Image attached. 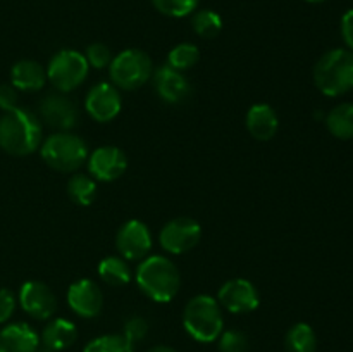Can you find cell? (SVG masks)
Here are the masks:
<instances>
[{
	"mask_svg": "<svg viewBox=\"0 0 353 352\" xmlns=\"http://www.w3.org/2000/svg\"><path fill=\"white\" fill-rule=\"evenodd\" d=\"M19 304L26 314L38 321L50 320L57 311V299L50 286L38 280L23 283L19 290Z\"/></svg>",
	"mask_w": 353,
	"mask_h": 352,
	"instance_id": "cell-13",
	"label": "cell"
},
{
	"mask_svg": "<svg viewBox=\"0 0 353 352\" xmlns=\"http://www.w3.org/2000/svg\"><path fill=\"white\" fill-rule=\"evenodd\" d=\"M314 83L326 97H340L353 90V52L327 50L314 66Z\"/></svg>",
	"mask_w": 353,
	"mask_h": 352,
	"instance_id": "cell-3",
	"label": "cell"
},
{
	"mask_svg": "<svg viewBox=\"0 0 353 352\" xmlns=\"http://www.w3.org/2000/svg\"><path fill=\"white\" fill-rule=\"evenodd\" d=\"M147 331H148L147 321L140 316H133L126 321V324H124L123 335L131 342V344H137V342L143 340Z\"/></svg>",
	"mask_w": 353,
	"mask_h": 352,
	"instance_id": "cell-31",
	"label": "cell"
},
{
	"mask_svg": "<svg viewBox=\"0 0 353 352\" xmlns=\"http://www.w3.org/2000/svg\"><path fill=\"white\" fill-rule=\"evenodd\" d=\"M41 138L43 126L33 110L16 107L0 117V148L7 154L16 157L33 154L40 148Z\"/></svg>",
	"mask_w": 353,
	"mask_h": 352,
	"instance_id": "cell-1",
	"label": "cell"
},
{
	"mask_svg": "<svg viewBox=\"0 0 353 352\" xmlns=\"http://www.w3.org/2000/svg\"><path fill=\"white\" fill-rule=\"evenodd\" d=\"M90 71L85 54L72 48L59 50L50 59L47 68V81L54 86L57 92L69 93L83 85Z\"/></svg>",
	"mask_w": 353,
	"mask_h": 352,
	"instance_id": "cell-7",
	"label": "cell"
},
{
	"mask_svg": "<svg viewBox=\"0 0 353 352\" xmlns=\"http://www.w3.org/2000/svg\"><path fill=\"white\" fill-rule=\"evenodd\" d=\"M200 61V50L196 45L193 43H179L174 48H171L168 55V66L176 69V71L183 72L188 69L195 68L196 62Z\"/></svg>",
	"mask_w": 353,
	"mask_h": 352,
	"instance_id": "cell-26",
	"label": "cell"
},
{
	"mask_svg": "<svg viewBox=\"0 0 353 352\" xmlns=\"http://www.w3.org/2000/svg\"><path fill=\"white\" fill-rule=\"evenodd\" d=\"M305 2H310V3H321V2H326V0H305Z\"/></svg>",
	"mask_w": 353,
	"mask_h": 352,
	"instance_id": "cell-36",
	"label": "cell"
},
{
	"mask_svg": "<svg viewBox=\"0 0 353 352\" xmlns=\"http://www.w3.org/2000/svg\"><path fill=\"white\" fill-rule=\"evenodd\" d=\"M341 37H343L348 50L353 52V9L347 10L341 17Z\"/></svg>",
	"mask_w": 353,
	"mask_h": 352,
	"instance_id": "cell-34",
	"label": "cell"
},
{
	"mask_svg": "<svg viewBox=\"0 0 353 352\" xmlns=\"http://www.w3.org/2000/svg\"><path fill=\"white\" fill-rule=\"evenodd\" d=\"M68 195L78 206H90L97 197V183L92 176L74 173L68 179Z\"/></svg>",
	"mask_w": 353,
	"mask_h": 352,
	"instance_id": "cell-24",
	"label": "cell"
},
{
	"mask_svg": "<svg viewBox=\"0 0 353 352\" xmlns=\"http://www.w3.org/2000/svg\"><path fill=\"white\" fill-rule=\"evenodd\" d=\"M85 57L90 68H95V69L109 68L110 61H112V55H110L109 47L103 43L88 45V48H86L85 52Z\"/></svg>",
	"mask_w": 353,
	"mask_h": 352,
	"instance_id": "cell-30",
	"label": "cell"
},
{
	"mask_svg": "<svg viewBox=\"0 0 353 352\" xmlns=\"http://www.w3.org/2000/svg\"><path fill=\"white\" fill-rule=\"evenodd\" d=\"M200 0H152L155 9L169 17H186L199 7Z\"/></svg>",
	"mask_w": 353,
	"mask_h": 352,
	"instance_id": "cell-28",
	"label": "cell"
},
{
	"mask_svg": "<svg viewBox=\"0 0 353 352\" xmlns=\"http://www.w3.org/2000/svg\"><path fill=\"white\" fill-rule=\"evenodd\" d=\"M40 337L28 323H10L0 330V352H38Z\"/></svg>",
	"mask_w": 353,
	"mask_h": 352,
	"instance_id": "cell-18",
	"label": "cell"
},
{
	"mask_svg": "<svg viewBox=\"0 0 353 352\" xmlns=\"http://www.w3.org/2000/svg\"><path fill=\"white\" fill-rule=\"evenodd\" d=\"M121 107H123V99L119 88H116L112 83H97L86 93L85 109L97 123H110L116 119L121 113Z\"/></svg>",
	"mask_w": 353,
	"mask_h": 352,
	"instance_id": "cell-10",
	"label": "cell"
},
{
	"mask_svg": "<svg viewBox=\"0 0 353 352\" xmlns=\"http://www.w3.org/2000/svg\"><path fill=\"white\" fill-rule=\"evenodd\" d=\"M152 81H154V88L159 99L168 104L185 102L192 93V86H190L185 75L169 68L168 64L161 66L152 72Z\"/></svg>",
	"mask_w": 353,
	"mask_h": 352,
	"instance_id": "cell-16",
	"label": "cell"
},
{
	"mask_svg": "<svg viewBox=\"0 0 353 352\" xmlns=\"http://www.w3.org/2000/svg\"><path fill=\"white\" fill-rule=\"evenodd\" d=\"M38 113H40V121L57 131L72 130L79 121V110L76 104L61 92L45 95L38 107Z\"/></svg>",
	"mask_w": 353,
	"mask_h": 352,
	"instance_id": "cell-9",
	"label": "cell"
},
{
	"mask_svg": "<svg viewBox=\"0 0 353 352\" xmlns=\"http://www.w3.org/2000/svg\"><path fill=\"white\" fill-rule=\"evenodd\" d=\"M86 166H88V171L93 176V179L109 183L116 182L126 173L128 157L119 147L102 145L88 155Z\"/></svg>",
	"mask_w": 353,
	"mask_h": 352,
	"instance_id": "cell-14",
	"label": "cell"
},
{
	"mask_svg": "<svg viewBox=\"0 0 353 352\" xmlns=\"http://www.w3.org/2000/svg\"><path fill=\"white\" fill-rule=\"evenodd\" d=\"M99 276L110 286H124L131 282V268L121 255H110L100 261Z\"/></svg>",
	"mask_w": 353,
	"mask_h": 352,
	"instance_id": "cell-21",
	"label": "cell"
},
{
	"mask_svg": "<svg viewBox=\"0 0 353 352\" xmlns=\"http://www.w3.org/2000/svg\"><path fill=\"white\" fill-rule=\"evenodd\" d=\"M68 304L74 314L92 320L102 313L103 293L95 282L88 278L78 280L68 290Z\"/></svg>",
	"mask_w": 353,
	"mask_h": 352,
	"instance_id": "cell-15",
	"label": "cell"
},
{
	"mask_svg": "<svg viewBox=\"0 0 353 352\" xmlns=\"http://www.w3.org/2000/svg\"><path fill=\"white\" fill-rule=\"evenodd\" d=\"M137 285L154 302H171L179 292L181 276L171 259L164 255H150L141 259L137 269Z\"/></svg>",
	"mask_w": 353,
	"mask_h": 352,
	"instance_id": "cell-2",
	"label": "cell"
},
{
	"mask_svg": "<svg viewBox=\"0 0 353 352\" xmlns=\"http://www.w3.org/2000/svg\"><path fill=\"white\" fill-rule=\"evenodd\" d=\"M41 159L57 173H76L88 161V145L79 135L57 131L45 138L40 145Z\"/></svg>",
	"mask_w": 353,
	"mask_h": 352,
	"instance_id": "cell-5",
	"label": "cell"
},
{
	"mask_svg": "<svg viewBox=\"0 0 353 352\" xmlns=\"http://www.w3.org/2000/svg\"><path fill=\"white\" fill-rule=\"evenodd\" d=\"M286 352H316L317 337L316 331L307 323H295L285 337Z\"/></svg>",
	"mask_w": 353,
	"mask_h": 352,
	"instance_id": "cell-23",
	"label": "cell"
},
{
	"mask_svg": "<svg viewBox=\"0 0 353 352\" xmlns=\"http://www.w3.org/2000/svg\"><path fill=\"white\" fill-rule=\"evenodd\" d=\"M83 352H134V349L124 335L110 333L90 340Z\"/></svg>",
	"mask_w": 353,
	"mask_h": 352,
	"instance_id": "cell-27",
	"label": "cell"
},
{
	"mask_svg": "<svg viewBox=\"0 0 353 352\" xmlns=\"http://www.w3.org/2000/svg\"><path fill=\"white\" fill-rule=\"evenodd\" d=\"M245 126L255 140L268 141L278 133L279 117L269 104H254L245 116Z\"/></svg>",
	"mask_w": 353,
	"mask_h": 352,
	"instance_id": "cell-17",
	"label": "cell"
},
{
	"mask_svg": "<svg viewBox=\"0 0 353 352\" xmlns=\"http://www.w3.org/2000/svg\"><path fill=\"white\" fill-rule=\"evenodd\" d=\"M16 311V297L9 289H0V324L7 323Z\"/></svg>",
	"mask_w": 353,
	"mask_h": 352,
	"instance_id": "cell-33",
	"label": "cell"
},
{
	"mask_svg": "<svg viewBox=\"0 0 353 352\" xmlns=\"http://www.w3.org/2000/svg\"><path fill=\"white\" fill-rule=\"evenodd\" d=\"M192 28L199 37L210 40V38H216L221 33L223 19L212 9L196 10V12L192 14Z\"/></svg>",
	"mask_w": 353,
	"mask_h": 352,
	"instance_id": "cell-25",
	"label": "cell"
},
{
	"mask_svg": "<svg viewBox=\"0 0 353 352\" xmlns=\"http://www.w3.org/2000/svg\"><path fill=\"white\" fill-rule=\"evenodd\" d=\"M202 238V226L199 221L188 216H179L174 219L168 221L162 226L159 242L162 248L169 254H185L196 247V244Z\"/></svg>",
	"mask_w": 353,
	"mask_h": 352,
	"instance_id": "cell-8",
	"label": "cell"
},
{
	"mask_svg": "<svg viewBox=\"0 0 353 352\" xmlns=\"http://www.w3.org/2000/svg\"><path fill=\"white\" fill-rule=\"evenodd\" d=\"M152 72H154L152 59L140 48H126L119 52L109 64L112 85L126 92L141 88L152 78Z\"/></svg>",
	"mask_w": 353,
	"mask_h": 352,
	"instance_id": "cell-6",
	"label": "cell"
},
{
	"mask_svg": "<svg viewBox=\"0 0 353 352\" xmlns=\"http://www.w3.org/2000/svg\"><path fill=\"white\" fill-rule=\"evenodd\" d=\"M76 338H78L76 324L72 321L64 320V317H55L41 331L40 344H43V349H47V351L61 352L71 347Z\"/></svg>",
	"mask_w": 353,
	"mask_h": 352,
	"instance_id": "cell-20",
	"label": "cell"
},
{
	"mask_svg": "<svg viewBox=\"0 0 353 352\" xmlns=\"http://www.w3.org/2000/svg\"><path fill=\"white\" fill-rule=\"evenodd\" d=\"M183 326L193 340L202 344L216 342L224 328L223 311L217 299L205 293L190 299L183 311Z\"/></svg>",
	"mask_w": 353,
	"mask_h": 352,
	"instance_id": "cell-4",
	"label": "cell"
},
{
	"mask_svg": "<svg viewBox=\"0 0 353 352\" xmlns=\"http://www.w3.org/2000/svg\"><path fill=\"white\" fill-rule=\"evenodd\" d=\"M10 83L19 92H38L47 83V69L31 59L17 61L10 69Z\"/></svg>",
	"mask_w": 353,
	"mask_h": 352,
	"instance_id": "cell-19",
	"label": "cell"
},
{
	"mask_svg": "<svg viewBox=\"0 0 353 352\" xmlns=\"http://www.w3.org/2000/svg\"><path fill=\"white\" fill-rule=\"evenodd\" d=\"M17 92H19V90H17L12 83H10V85L9 83L0 85V109H2L3 113H9V110L19 107L17 106V104H19V95H17Z\"/></svg>",
	"mask_w": 353,
	"mask_h": 352,
	"instance_id": "cell-32",
	"label": "cell"
},
{
	"mask_svg": "<svg viewBox=\"0 0 353 352\" xmlns=\"http://www.w3.org/2000/svg\"><path fill=\"white\" fill-rule=\"evenodd\" d=\"M219 352H248L250 342L248 337L240 330H226L217 338Z\"/></svg>",
	"mask_w": 353,
	"mask_h": 352,
	"instance_id": "cell-29",
	"label": "cell"
},
{
	"mask_svg": "<svg viewBox=\"0 0 353 352\" xmlns=\"http://www.w3.org/2000/svg\"><path fill=\"white\" fill-rule=\"evenodd\" d=\"M326 126L333 137L340 140H352L353 138V104H340L330 110L326 116Z\"/></svg>",
	"mask_w": 353,
	"mask_h": 352,
	"instance_id": "cell-22",
	"label": "cell"
},
{
	"mask_svg": "<svg viewBox=\"0 0 353 352\" xmlns=\"http://www.w3.org/2000/svg\"><path fill=\"white\" fill-rule=\"evenodd\" d=\"M116 248L126 261H141L152 248L150 228L140 219H130L116 235Z\"/></svg>",
	"mask_w": 353,
	"mask_h": 352,
	"instance_id": "cell-11",
	"label": "cell"
},
{
	"mask_svg": "<svg viewBox=\"0 0 353 352\" xmlns=\"http://www.w3.org/2000/svg\"><path fill=\"white\" fill-rule=\"evenodd\" d=\"M217 302L233 314H247L257 309L261 297L254 283L245 278H233L219 289Z\"/></svg>",
	"mask_w": 353,
	"mask_h": 352,
	"instance_id": "cell-12",
	"label": "cell"
},
{
	"mask_svg": "<svg viewBox=\"0 0 353 352\" xmlns=\"http://www.w3.org/2000/svg\"><path fill=\"white\" fill-rule=\"evenodd\" d=\"M147 352H178V351H174V349L169 347V345H155V347L148 349Z\"/></svg>",
	"mask_w": 353,
	"mask_h": 352,
	"instance_id": "cell-35",
	"label": "cell"
}]
</instances>
